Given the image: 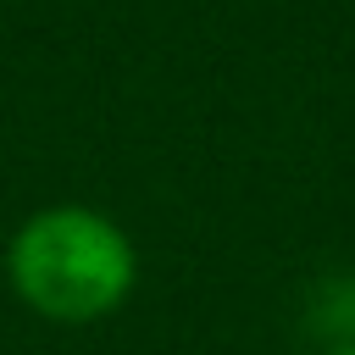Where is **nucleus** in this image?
<instances>
[{
	"instance_id": "obj_1",
	"label": "nucleus",
	"mask_w": 355,
	"mask_h": 355,
	"mask_svg": "<svg viewBox=\"0 0 355 355\" xmlns=\"http://www.w3.org/2000/svg\"><path fill=\"white\" fill-rule=\"evenodd\" d=\"M0 272L28 316L50 327H89L133 300L139 244L111 211L83 200H50L11 227Z\"/></svg>"
},
{
	"instance_id": "obj_2",
	"label": "nucleus",
	"mask_w": 355,
	"mask_h": 355,
	"mask_svg": "<svg viewBox=\"0 0 355 355\" xmlns=\"http://www.w3.org/2000/svg\"><path fill=\"white\" fill-rule=\"evenodd\" d=\"M316 355H355V338H338V344H327V349H316Z\"/></svg>"
}]
</instances>
